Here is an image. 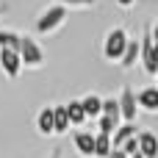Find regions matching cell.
<instances>
[{
	"mask_svg": "<svg viewBox=\"0 0 158 158\" xmlns=\"http://www.w3.org/2000/svg\"><path fill=\"white\" fill-rule=\"evenodd\" d=\"M128 42H131V36H128V31H125V28H111V31L106 33V39H103V58H106V61L119 64V61H122V56H125Z\"/></svg>",
	"mask_w": 158,
	"mask_h": 158,
	"instance_id": "cell-1",
	"label": "cell"
},
{
	"mask_svg": "<svg viewBox=\"0 0 158 158\" xmlns=\"http://www.w3.org/2000/svg\"><path fill=\"white\" fill-rule=\"evenodd\" d=\"M67 11L69 8H64L61 3H53V6H47L44 11H42V17L36 19V33H42V36H47V33H56L64 22H67Z\"/></svg>",
	"mask_w": 158,
	"mask_h": 158,
	"instance_id": "cell-2",
	"label": "cell"
},
{
	"mask_svg": "<svg viewBox=\"0 0 158 158\" xmlns=\"http://www.w3.org/2000/svg\"><path fill=\"white\" fill-rule=\"evenodd\" d=\"M19 58H22V67H28V69H42V67H44V50H42L39 42L31 39V36H22Z\"/></svg>",
	"mask_w": 158,
	"mask_h": 158,
	"instance_id": "cell-3",
	"label": "cell"
},
{
	"mask_svg": "<svg viewBox=\"0 0 158 158\" xmlns=\"http://www.w3.org/2000/svg\"><path fill=\"white\" fill-rule=\"evenodd\" d=\"M119 114H122V122H136V117H139V100H136V92L131 89V86H125L122 92H119Z\"/></svg>",
	"mask_w": 158,
	"mask_h": 158,
	"instance_id": "cell-4",
	"label": "cell"
},
{
	"mask_svg": "<svg viewBox=\"0 0 158 158\" xmlns=\"http://www.w3.org/2000/svg\"><path fill=\"white\" fill-rule=\"evenodd\" d=\"M0 69H3V75L6 78H19V72L25 69L22 67V58H19V53H14V50H0Z\"/></svg>",
	"mask_w": 158,
	"mask_h": 158,
	"instance_id": "cell-5",
	"label": "cell"
},
{
	"mask_svg": "<svg viewBox=\"0 0 158 158\" xmlns=\"http://www.w3.org/2000/svg\"><path fill=\"white\" fill-rule=\"evenodd\" d=\"M136 100H139V111L158 114V86H144L142 92H136Z\"/></svg>",
	"mask_w": 158,
	"mask_h": 158,
	"instance_id": "cell-6",
	"label": "cell"
},
{
	"mask_svg": "<svg viewBox=\"0 0 158 158\" xmlns=\"http://www.w3.org/2000/svg\"><path fill=\"white\" fill-rule=\"evenodd\" d=\"M139 156L158 158V136L153 131H139Z\"/></svg>",
	"mask_w": 158,
	"mask_h": 158,
	"instance_id": "cell-7",
	"label": "cell"
},
{
	"mask_svg": "<svg viewBox=\"0 0 158 158\" xmlns=\"http://www.w3.org/2000/svg\"><path fill=\"white\" fill-rule=\"evenodd\" d=\"M72 144H75L78 156H83V158H94V133L78 131V133L72 136Z\"/></svg>",
	"mask_w": 158,
	"mask_h": 158,
	"instance_id": "cell-8",
	"label": "cell"
},
{
	"mask_svg": "<svg viewBox=\"0 0 158 158\" xmlns=\"http://www.w3.org/2000/svg\"><path fill=\"white\" fill-rule=\"evenodd\" d=\"M139 136V125L136 122H122L119 128H117V133L111 136V144H114V150H119L125 142H131V139H136Z\"/></svg>",
	"mask_w": 158,
	"mask_h": 158,
	"instance_id": "cell-9",
	"label": "cell"
},
{
	"mask_svg": "<svg viewBox=\"0 0 158 158\" xmlns=\"http://www.w3.org/2000/svg\"><path fill=\"white\" fill-rule=\"evenodd\" d=\"M139 61H142V42H139V39H131L128 47H125V56H122L119 67H122V69H133Z\"/></svg>",
	"mask_w": 158,
	"mask_h": 158,
	"instance_id": "cell-10",
	"label": "cell"
},
{
	"mask_svg": "<svg viewBox=\"0 0 158 158\" xmlns=\"http://www.w3.org/2000/svg\"><path fill=\"white\" fill-rule=\"evenodd\" d=\"M69 117H67V108L64 106H53V136H64L69 131Z\"/></svg>",
	"mask_w": 158,
	"mask_h": 158,
	"instance_id": "cell-11",
	"label": "cell"
},
{
	"mask_svg": "<svg viewBox=\"0 0 158 158\" xmlns=\"http://www.w3.org/2000/svg\"><path fill=\"white\" fill-rule=\"evenodd\" d=\"M81 106H83V111H86L89 119H97V117L103 114V97H100V94H86V97L81 100Z\"/></svg>",
	"mask_w": 158,
	"mask_h": 158,
	"instance_id": "cell-12",
	"label": "cell"
},
{
	"mask_svg": "<svg viewBox=\"0 0 158 158\" xmlns=\"http://www.w3.org/2000/svg\"><path fill=\"white\" fill-rule=\"evenodd\" d=\"M36 128L42 136H53V106H44L36 114Z\"/></svg>",
	"mask_w": 158,
	"mask_h": 158,
	"instance_id": "cell-13",
	"label": "cell"
},
{
	"mask_svg": "<svg viewBox=\"0 0 158 158\" xmlns=\"http://www.w3.org/2000/svg\"><path fill=\"white\" fill-rule=\"evenodd\" d=\"M19 47H22V33H17V31H0V50H14V53H19Z\"/></svg>",
	"mask_w": 158,
	"mask_h": 158,
	"instance_id": "cell-14",
	"label": "cell"
},
{
	"mask_svg": "<svg viewBox=\"0 0 158 158\" xmlns=\"http://www.w3.org/2000/svg\"><path fill=\"white\" fill-rule=\"evenodd\" d=\"M64 108H67L69 125H75V128H78V125H83V122L89 119V117H86V111H83V106H81V100H69Z\"/></svg>",
	"mask_w": 158,
	"mask_h": 158,
	"instance_id": "cell-15",
	"label": "cell"
},
{
	"mask_svg": "<svg viewBox=\"0 0 158 158\" xmlns=\"http://www.w3.org/2000/svg\"><path fill=\"white\" fill-rule=\"evenodd\" d=\"M111 150H114L111 136H106V133H94V158H108V156H111Z\"/></svg>",
	"mask_w": 158,
	"mask_h": 158,
	"instance_id": "cell-16",
	"label": "cell"
},
{
	"mask_svg": "<svg viewBox=\"0 0 158 158\" xmlns=\"http://www.w3.org/2000/svg\"><path fill=\"white\" fill-rule=\"evenodd\" d=\"M103 117L122 122V114H119V100H117V97H103Z\"/></svg>",
	"mask_w": 158,
	"mask_h": 158,
	"instance_id": "cell-17",
	"label": "cell"
},
{
	"mask_svg": "<svg viewBox=\"0 0 158 158\" xmlns=\"http://www.w3.org/2000/svg\"><path fill=\"white\" fill-rule=\"evenodd\" d=\"M64 8H75V11H83V8H94L97 0H58Z\"/></svg>",
	"mask_w": 158,
	"mask_h": 158,
	"instance_id": "cell-18",
	"label": "cell"
},
{
	"mask_svg": "<svg viewBox=\"0 0 158 158\" xmlns=\"http://www.w3.org/2000/svg\"><path fill=\"white\" fill-rule=\"evenodd\" d=\"M150 36H153V42H156V44H158V22H156V25H153V28H150Z\"/></svg>",
	"mask_w": 158,
	"mask_h": 158,
	"instance_id": "cell-19",
	"label": "cell"
},
{
	"mask_svg": "<svg viewBox=\"0 0 158 158\" xmlns=\"http://www.w3.org/2000/svg\"><path fill=\"white\" fill-rule=\"evenodd\" d=\"M133 3H136V0H117V6H122V8H131Z\"/></svg>",
	"mask_w": 158,
	"mask_h": 158,
	"instance_id": "cell-20",
	"label": "cell"
},
{
	"mask_svg": "<svg viewBox=\"0 0 158 158\" xmlns=\"http://www.w3.org/2000/svg\"><path fill=\"white\" fill-rule=\"evenodd\" d=\"M108 158H128V156H125L122 150H111V156H108Z\"/></svg>",
	"mask_w": 158,
	"mask_h": 158,
	"instance_id": "cell-21",
	"label": "cell"
},
{
	"mask_svg": "<svg viewBox=\"0 0 158 158\" xmlns=\"http://www.w3.org/2000/svg\"><path fill=\"white\" fill-rule=\"evenodd\" d=\"M47 158H61V150L56 147V150H53V153H50V156H47Z\"/></svg>",
	"mask_w": 158,
	"mask_h": 158,
	"instance_id": "cell-22",
	"label": "cell"
},
{
	"mask_svg": "<svg viewBox=\"0 0 158 158\" xmlns=\"http://www.w3.org/2000/svg\"><path fill=\"white\" fill-rule=\"evenodd\" d=\"M6 11H8V6H6V3H0V17H3Z\"/></svg>",
	"mask_w": 158,
	"mask_h": 158,
	"instance_id": "cell-23",
	"label": "cell"
},
{
	"mask_svg": "<svg viewBox=\"0 0 158 158\" xmlns=\"http://www.w3.org/2000/svg\"><path fill=\"white\" fill-rule=\"evenodd\" d=\"M133 158H142V156H133Z\"/></svg>",
	"mask_w": 158,
	"mask_h": 158,
	"instance_id": "cell-24",
	"label": "cell"
},
{
	"mask_svg": "<svg viewBox=\"0 0 158 158\" xmlns=\"http://www.w3.org/2000/svg\"><path fill=\"white\" fill-rule=\"evenodd\" d=\"M156 86H158V83H156Z\"/></svg>",
	"mask_w": 158,
	"mask_h": 158,
	"instance_id": "cell-25",
	"label": "cell"
}]
</instances>
